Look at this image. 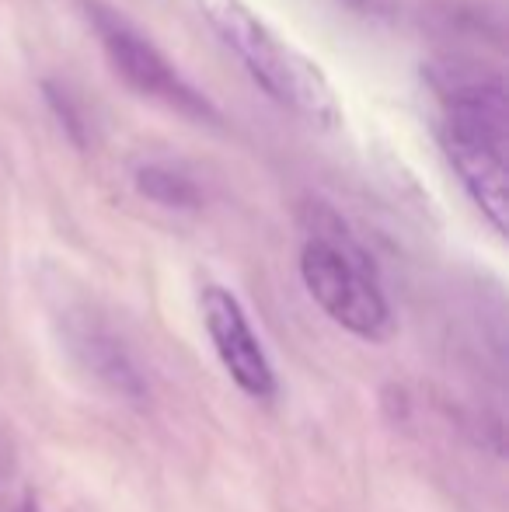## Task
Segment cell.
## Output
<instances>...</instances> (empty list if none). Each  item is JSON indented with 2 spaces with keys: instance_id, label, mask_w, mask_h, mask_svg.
I'll use <instances>...</instances> for the list:
<instances>
[{
  "instance_id": "6da1fadb",
  "label": "cell",
  "mask_w": 509,
  "mask_h": 512,
  "mask_svg": "<svg viewBox=\"0 0 509 512\" xmlns=\"http://www.w3.org/2000/svg\"><path fill=\"white\" fill-rule=\"evenodd\" d=\"M196 7L272 102L290 108L318 129L339 126L342 102L328 84L325 70L307 60L297 46H290L283 35L272 32L245 0H196Z\"/></svg>"
},
{
  "instance_id": "7a4b0ae2",
  "label": "cell",
  "mask_w": 509,
  "mask_h": 512,
  "mask_svg": "<svg viewBox=\"0 0 509 512\" xmlns=\"http://www.w3.org/2000/svg\"><path fill=\"white\" fill-rule=\"evenodd\" d=\"M506 129V91L499 77H450L443 88V154L496 234H506L509 223Z\"/></svg>"
},
{
  "instance_id": "3957f363",
  "label": "cell",
  "mask_w": 509,
  "mask_h": 512,
  "mask_svg": "<svg viewBox=\"0 0 509 512\" xmlns=\"http://www.w3.org/2000/svg\"><path fill=\"white\" fill-rule=\"evenodd\" d=\"M328 216V230L314 223V237L300 251V276L314 304L335 324L370 342L391 335V307L377 286L374 265L356 241H349L346 227Z\"/></svg>"
},
{
  "instance_id": "277c9868",
  "label": "cell",
  "mask_w": 509,
  "mask_h": 512,
  "mask_svg": "<svg viewBox=\"0 0 509 512\" xmlns=\"http://www.w3.org/2000/svg\"><path fill=\"white\" fill-rule=\"evenodd\" d=\"M84 11L95 28V35L102 39L105 56L112 60V67L119 70V77L143 98L175 108V112L189 115L199 122H217L213 105L178 74L168 63V56L140 32L129 18L116 11V7L102 4V0H84Z\"/></svg>"
},
{
  "instance_id": "5b68a950",
  "label": "cell",
  "mask_w": 509,
  "mask_h": 512,
  "mask_svg": "<svg viewBox=\"0 0 509 512\" xmlns=\"http://www.w3.org/2000/svg\"><path fill=\"white\" fill-rule=\"evenodd\" d=\"M203 321L210 331V342L217 349L224 370L231 380L252 398H272L276 394V373L258 345V335L248 324V314L241 310L238 297L224 286H206L203 290Z\"/></svg>"
},
{
  "instance_id": "8992f818",
  "label": "cell",
  "mask_w": 509,
  "mask_h": 512,
  "mask_svg": "<svg viewBox=\"0 0 509 512\" xmlns=\"http://www.w3.org/2000/svg\"><path fill=\"white\" fill-rule=\"evenodd\" d=\"M74 349L81 356V363L109 387L112 394H119L129 405H147L150 387L143 380L136 359L129 356L123 338H116L105 328H81L74 335Z\"/></svg>"
},
{
  "instance_id": "52a82bcc",
  "label": "cell",
  "mask_w": 509,
  "mask_h": 512,
  "mask_svg": "<svg viewBox=\"0 0 509 512\" xmlns=\"http://www.w3.org/2000/svg\"><path fill=\"white\" fill-rule=\"evenodd\" d=\"M136 189L154 203L168 209H199L203 206V192L185 171L168 168V164H147L136 171Z\"/></svg>"
},
{
  "instance_id": "ba28073f",
  "label": "cell",
  "mask_w": 509,
  "mask_h": 512,
  "mask_svg": "<svg viewBox=\"0 0 509 512\" xmlns=\"http://www.w3.org/2000/svg\"><path fill=\"white\" fill-rule=\"evenodd\" d=\"M49 91V102H53L56 108V115H60V122H63V129H67L70 136H74L77 143H84V122L77 119V112H74V102H70L67 95H56L53 88H46Z\"/></svg>"
},
{
  "instance_id": "9c48e42d",
  "label": "cell",
  "mask_w": 509,
  "mask_h": 512,
  "mask_svg": "<svg viewBox=\"0 0 509 512\" xmlns=\"http://www.w3.org/2000/svg\"><path fill=\"white\" fill-rule=\"evenodd\" d=\"M384 408H387V418H391L394 425L398 422H408V391L405 387H398V384H387L384 387Z\"/></svg>"
}]
</instances>
